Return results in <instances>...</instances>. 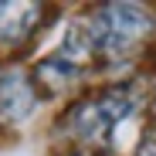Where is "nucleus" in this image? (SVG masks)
<instances>
[{"instance_id":"20e7f679","label":"nucleus","mask_w":156,"mask_h":156,"mask_svg":"<svg viewBox=\"0 0 156 156\" xmlns=\"http://www.w3.org/2000/svg\"><path fill=\"white\" fill-rule=\"evenodd\" d=\"M41 17V4L27 0H4L0 4V41H20L34 31Z\"/></svg>"},{"instance_id":"f03ea898","label":"nucleus","mask_w":156,"mask_h":156,"mask_svg":"<svg viewBox=\"0 0 156 156\" xmlns=\"http://www.w3.org/2000/svg\"><path fill=\"white\" fill-rule=\"evenodd\" d=\"M129 112H133V98L126 92H119V88H112V92H105L95 102H82V105L75 109V115H71V126H75V133L82 139L95 143V139L105 136L119 119H126Z\"/></svg>"},{"instance_id":"423d86ee","label":"nucleus","mask_w":156,"mask_h":156,"mask_svg":"<svg viewBox=\"0 0 156 156\" xmlns=\"http://www.w3.org/2000/svg\"><path fill=\"white\" fill-rule=\"evenodd\" d=\"M34 78H37L48 92H61V88H68V85L75 82V68H71L68 61H61V58H48V61L37 65Z\"/></svg>"},{"instance_id":"7ed1b4c3","label":"nucleus","mask_w":156,"mask_h":156,"mask_svg":"<svg viewBox=\"0 0 156 156\" xmlns=\"http://www.w3.org/2000/svg\"><path fill=\"white\" fill-rule=\"evenodd\" d=\"M37 105V95L27 75L7 71L0 75V122H20L27 119Z\"/></svg>"},{"instance_id":"39448f33","label":"nucleus","mask_w":156,"mask_h":156,"mask_svg":"<svg viewBox=\"0 0 156 156\" xmlns=\"http://www.w3.org/2000/svg\"><path fill=\"white\" fill-rule=\"evenodd\" d=\"M92 51H95V44H92V31L82 27V24H75V27L68 31V37H65V44H61V55H58V58L68 61V65L75 68V65L88 61Z\"/></svg>"},{"instance_id":"f257e3e1","label":"nucleus","mask_w":156,"mask_h":156,"mask_svg":"<svg viewBox=\"0 0 156 156\" xmlns=\"http://www.w3.org/2000/svg\"><path fill=\"white\" fill-rule=\"evenodd\" d=\"M88 31H92L95 51H102V55H109V58H126V55H133V48L153 31V20L136 4H109V7H102L95 14Z\"/></svg>"}]
</instances>
